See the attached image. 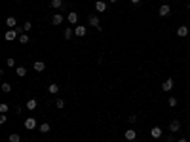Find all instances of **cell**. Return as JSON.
Instances as JSON below:
<instances>
[{
  "mask_svg": "<svg viewBox=\"0 0 190 142\" xmlns=\"http://www.w3.org/2000/svg\"><path fill=\"white\" fill-rule=\"evenodd\" d=\"M88 23H90V27H95L97 30H103V27H101V21H99V17H97V15H90V17H88Z\"/></svg>",
  "mask_w": 190,
  "mask_h": 142,
  "instance_id": "obj_1",
  "label": "cell"
},
{
  "mask_svg": "<svg viewBox=\"0 0 190 142\" xmlns=\"http://www.w3.org/2000/svg\"><path fill=\"white\" fill-rule=\"evenodd\" d=\"M19 36H21V34L17 32V28H10V30H8L6 34H4V38H6L8 42H14L15 38H19Z\"/></svg>",
  "mask_w": 190,
  "mask_h": 142,
  "instance_id": "obj_2",
  "label": "cell"
},
{
  "mask_svg": "<svg viewBox=\"0 0 190 142\" xmlns=\"http://www.w3.org/2000/svg\"><path fill=\"white\" fill-rule=\"evenodd\" d=\"M158 13H160V17H167V15L171 13V8H169V4H162L160 10H158Z\"/></svg>",
  "mask_w": 190,
  "mask_h": 142,
  "instance_id": "obj_3",
  "label": "cell"
},
{
  "mask_svg": "<svg viewBox=\"0 0 190 142\" xmlns=\"http://www.w3.org/2000/svg\"><path fill=\"white\" fill-rule=\"evenodd\" d=\"M36 127H38V123H36L34 117H27V119H25V129L32 131V129H36Z\"/></svg>",
  "mask_w": 190,
  "mask_h": 142,
  "instance_id": "obj_4",
  "label": "cell"
},
{
  "mask_svg": "<svg viewBox=\"0 0 190 142\" xmlns=\"http://www.w3.org/2000/svg\"><path fill=\"white\" fill-rule=\"evenodd\" d=\"M181 129V121L179 119H171V123H169V131L171 133H179Z\"/></svg>",
  "mask_w": 190,
  "mask_h": 142,
  "instance_id": "obj_5",
  "label": "cell"
},
{
  "mask_svg": "<svg viewBox=\"0 0 190 142\" xmlns=\"http://www.w3.org/2000/svg\"><path fill=\"white\" fill-rule=\"evenodd\" d=\"M124 138H126V140H129V142H131V140H135V138H137V133H135V131H133V129H127V131H126V133H124Z\"/></svg>",
  "mask_w": 190,
  "mask_h": 142,
  "instance_id": "obj_6",
  "label": "cell"
},
{
  "mask_svg": "<svg viewBox=\"0 0 190 142\" xmlns=\"http://www.w3.org/2000/svg\"><path fill=\"white\" fill-rule=\"evenodd\" d=\"M162 133H164V131H162V129L158 127V125L150 129V136H152V138H160V136H162Z\"/></svg>",
  "mask_w": 190,
  "mask_h": 142,
  "instance_id": "obj_7",
  "label": "cell"
},
{
  "mask_svg": "<svg viewBox=\"0 0 190 142\" xmlns=\"http://www.w3.org/2000/svg\"><path fill=\"white\" fill-rule=\"evenodd\" d=\"M67 19H68L70 25H76V23H78V13H76V11H70V13L67 15Z\"/></svg>",
  "mask_w": 190,
  "mask_h": 142,
  "instance_id": "obj_8",
  "label": "cell"
},
{
  "mask_svg": "<svg viewBox=\"0 0 190 142\" xmlns=\"http://www.w3.org/2000/svg\"><path fill=\"white\" fill-rule=\"evenodd\" d=\"M162 89H164V91H171V89H173V78L165 80V82L162 83Z\"/></svg>",
  "mask_w": 190,
  "mask_h": 142,
  "instance_id": "obj_9",
  "label": "cell"
},
{
  "mask_svg": "<svg viewBox=\"0 0 190 142\" xmlns=\"http://www.w3.org/2000/svg\"><path fill=\"white\" fill-rule=\"evenodd\" d=\"M32 68H34L36 72H44V70H46V64H44L42 61H36V63L32 64Z\"/></svg>",
  "mask_w": 190,
  "mask_h": 142,
  "instance_id": "obj_10",
  "label": "cell"
},
{
  "mask_svg": "<svg viewBox=\"0 0 190 142\" xmlns=\"http://www.w3.org/2000/svg\"><path fill=\"white\" fill-rule=\"evenodd\" d=\"M36 106H38V100H36V99L27 100V110H36Z\"/></svg>",
  "mask_w": 190,
  "mask_h": 142,
  "instance_id": "obj_11",
  "label": "cell"
},
{
  "mask_svg": "<svg viewBox=\"0 0 190 142\" xmlns=\"http://www.w3.org/2000/svg\"><path fill=\"white\" fill-rule=\"evenodd\" d=\"M95 10L97 11H107V2H103V0L95 2Z\"/></svg>",
  "mask_w": 190,
  "mask_h": 142,
  "instance_id": "obj_12",
  "label": "cell"
},
{
  "mask_svg": "<svg viewBox=\"0 0 190 142\" xmlns=\"http://www.w3.org/2000/svg\"><path fill=\"white\" fill-rule=\"evenodd\" d=\"M86 32H88L86 27H76V28H74V34L80 36V38H82V36H86Z\"/></svg>",
  "mask_w": 190,
  "mask_h": 142,
  "instance_id": "obj_13",
  "label": "cell"
},
{
  "mask_svg": "<svg viewBox=\"0 0 190 142\" xmlns=\"http://www.w3.org/2000/svg\"><path fill=\"white\" fill-rule=\"evenodd\" d=\"M59 89H61V87H59L57 83H50V85H48V93H51V95L59 93Z\"/></svg>",
  "mask_w": 190,
  "mask_h": 142,
  "instance_id": "obj_14",
  "label": "cell"
},
{
  "mask_svg": "<svg viewBox=\"0 0 190 142\" xmlns=\"http://www.w3.org/2000/svg\"><path fill=\"white\" fill-rule=\"evenodd\" d=\"M177 36H181V38L188 36V27H179L177 28Z\"/></svg>",
  "mask_w": 190,
  "mask_h": 142,
  "instance_id": "obj_15",
  "label": "cell"
},
{
  "mask_svg": "<svg viewBox=\"0 0 190 142\" xmlns=\"http://www.w3.org/2000/svg\"><path fill=\"white\" fill-rule=\"evenodd\" d=\"M15 74H17L19 78H25V76H27V68L25 66H17V68H15Z\"/></svg>",
  "mask_w": 190,
  "mask_h": 142,
  "instance_id": "obj_16",
  "label": "cell"
},
{
  "mask_svg": "<svg viewBox=\"0 0 190 142\" xmlns=\"http://www.w3.org/2000/svg\"><path fill=\"white\" fill-rule=\"evenodd\" d=\"M51 23H53V25H61V23H63V15L61 13H55L53 17H51Z\"/></svg>",
  "mask_w": 190,
  "mask_h": 142,
  "instance_id": "obj_17",
  "label": "cell"
},
{
  "mask_svg": "<svg viewBox=\"0 0 190 142\" xmlns=\"http://www.w3.org/2000/svg\"><path fill=\"white\" fill-rule=\"evenodd\" d=\"M50 129H51L50 123H40V125H38V131L44 133V135H46V133H50Z\"/></svg>",
  "mask_w": 190,
  "mask_h": 142,
  "instance_id": "obj_18",
  "label": "cell"
},
{
  "mask_svg": "<svg viewBox=\"0 0 190 142\" xmlns=\"http://www.w3.org/2000/svg\"><path fill=\"white\" fill-rule=\"evenodd\" d=\"M51 8H55V10H59V8H63L65 4H63V0H51Z\"/></svg>",
  "mask_w": 190,
  "mask_h": 142,
  "instance_id": "obj_19",
  "label": "cell"
},
{
  "mask_svg": "<svg viewBox=\"0 0 190 142\" xmlns=\"http://www.w3.org/2000/svg\"><path fill=\"white\" fill-rule=\"evenodd\" d=\"M6 25L10 27V28H14L15 25H17V21H15V17H8V19H6Z\"/></svg>",
  "mask_w": 190,
  "mask_h": 142,
  "instance_id": "obj_20",
  "label": "cell"
},
{
  "mask_svg": "<svg viewBox=\"0 0 190 142\" xmlns=\"http://www.w3.org/2000/svg\"><path fill=\"white\" fill-rule=\"evenodd\" d=\"M8 140H10V142H21V136H19L17 133H11V135H10V138H8Z\"/></svg>",
  "mask_w": 190,
  "mask_h": 142,
  "instance_id": "obj_21",
  "label": "cell"
},
{
  "mask_svg": "<svg viewBox=\"0 0 190 142\" xmlns=\"http://www.w3.org/2000/svg\"><path fill=\"white\" fill-rule=\"evenodd\" d=\"M63 36H65V40H70V38H72V28H70V27H68V28H65Z\"/></svg>",
  "mask_w": 190,
  "mask_h": 142,
  "instance_id": "obj_22",
  "label": "cell"
},
{
  "mask_svg": "<svg viewBox=\"0 0 190 142\" xmlns=\"http://www.w3.org/2000/svg\"><path fill=\"white\" fill-rule=\"evenodd\" d=\"M19 42H21V44H29L31 42L29 34H21V36H19Z\"/></svg>",
  "mask_w": 190,
  "mask_h": 142,
  "instance_id": "obj_23",
  "label": "cell"
},
{
  "mask_svg": "<svg viewBox=\"0 0 190 142\" xmlns=\"http://www.w3.org/2000/svg\"><path fill=\"white\" fill-rule=\"evenodd\" d=\"M2 91H4V93H10V91H11V85L8 83V82H4V83H2Z\"/></svg>",
  "mask_w": 190,
  "mask_h": 142,
  "instance_id": "obj_24",
  "label": "cell"
},
{
  "mask_svg": "<svg viewBox=\"0 0 190 142\" xmlns=\"http://www.w3.org/2000/svg\"><path fill=\"white\" fill-rule=\"evenodd\" d=\"M167 104H169V106H171V108H175V106H177V99H175V97H169Z\"/></svg>",
  "mask_w": 190,
  "mask_h": 142,
  "instance_id": "obj_25",
  "label": "cell"
},
{
  "mask_svg": "<svg viewBox=\"0 0 190 142\" xmlns=\"http://www.w3.org/2000/svg\"><path fill=\"white\" fill-rule=\"evenodd\" d=\"M8 108H10V106H8L6 102H2V104H0V114H6V112H8Z\"/></svg>",
  "mask_w": 190,
  "mask_h": 142,
  "instance_id": "obj_26",
  "label": "cell"
},
{
  "mask_svg": "<svg viewBox=\"0 0 190 142\" xmlns=\"http://www.w3.org/2000/svg\"><path fill=\"white\" fill-rule=\"evenodd\" d=\"M6 63H8V66H10V68H14V66H15V59H14V57H10V59H8Z\"/></svg>",
  "mask_w": 190,
  "mask_h": 142,
  "instance_id": "obj_27",
  "label": "cell"
},
{
  "mask_svg": "<svg viewBox=\"0 0 190 142\" xmlns=\"http://www.w3.org/2000/svg\"><path fill=\"white\" fill-rule=\"evenodd\" d=\"M23 28H25V32H29L31 28H32V23H31V21H25V25H23Z\"/></svg>",
  "mask_w": 190,
  "mask_h": 142,
  "instance_id": "obj_28",
  "label": "cell"
},
{
  "mask_svg": "<svg viewBox=\"0 0 190 142\" xmlns=\"http://www.w3.org/2000/svg\"><path fill=\"white\" fill-rule=\"evenodd\" d=\"M55 106H57V108H63L65 106V100L63 99H57V100H55Z\"/></svg>",
  "mask_w": 190,
  "mask_h": 142,
  "instance_id": "obj_29",
  "label": "cell"
},
{
  "mask_svg": "<svg viewBox=\"0 0 190 142\" xmlns=\"http://www.w3.org/2000/svg\"><path fill=\"white\" fill-rule=\"evenodd\" d=\"M127 121H129V123H135V121H137V116H135V114H131V116L127 117Z\"/></svg>",
  "mask_w": 190,
  "mask_h": 142,
  "instance_id": "obj_30",
  "label": "cell"
},
{
  "mask_svg": "<svg viewBox=\"0 0 190 142\" xmlns=\"http://www.w3.org/2000/svg\"><path fill=\"white\" fill-rule=\"evenodd\" d=\"M6 121H8V116L6 114H0V123H6Z\"/></svg>",
  "mask_w": 190,
  "mask_h": 142,
  "instance_id": "obj_31",
  "label": "cell"
},
{
  "mask_svg": "<svg viewBox=\"0 0 190 142\" xmlns=\"http://www.w3.org/2000/svg\"><path fill=\"white\" fill-rule=\"evenodd\" d=\"M129 2H131V4H139L141 0H129Z\"/></svg>",
  "mask_w": 190,
  "mask_h": 142,
  "instance_id": "obj_32",
  "label": "cell"
},
{
  "mask_svg": "<svg viewBox=\"0 0 190 142\" xmlns=\"http://www.w3.org/2000/svg\"><path fill=\"white\" fill-rule=\"evenodd\" d=\"M179 142H188V140L186 138H179Z\"/></svg>",
  "mask_w": 190,
  "mask_h": 142,
  "instance_id": "obj_33",
  "label": "cell"
},
{
  "mask_svg": "<svg viewBox=\"0 0 190 142\" xmlns=\"http://www.w3.org/2000/svg\"><path fill=\"white\" fill-rule=\"evenodd\" d=\"M108 2H110V4H114V2H118V0H108Z\"/></svg>",
  "mask_w": 190,
  "mask_h": 142,
  "instance_id": "obj_34",
  "label": "cell"
},
{
  "mask_svg": "<svg viewBox=\"0 0 190 142\" xmlns=\"http://www.w3.org/2000/svg\"><path fill=\"white\" fill-rule=\"evenodd\" d=\"M188 140H190V138H188Z\"/></svg>",
  "mask_w": 190,
  "mask_h": 142,
  "instance_id": "obj_35",
  "label": "cell"
}]
</instances>
